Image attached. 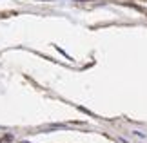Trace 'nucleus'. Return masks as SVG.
<instances>
[{
	"label": "nucleus",
	"mask_w": 147,
	"mask_h": 143,
	"mask_svg": "<svg viewBox=\"0 0 147 143\" xmlns=\"http://www.w3.org/2000/svg\"><path fill=\"white\" fill-rule=\"evenodd\" d=\"M22 143H27V141H22Z\"/></svg>",
	"instance_id": "nucleus-1"
}]
</instances>
